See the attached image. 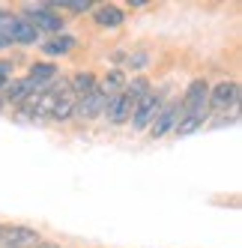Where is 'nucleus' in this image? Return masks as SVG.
Instances as JSON below:
<instances>
[{
    "label": "nucleus",
    "mask_w": 242,
    "mask_h": 248,
    "mask_svg": "<svg viewBox=\"0 0 242 248\" xmlns=\"http://www.w3.org/2000/svg\"><path fill=\"white\" fill-rule=\"evenodd\" d=\"M30 84H33V90H45L48 84H54L57 78H60V69H57V63H51V60H42V63H33L30 66V72L24 75Z\"/></svg>",
    "instance_id": "9d476101"
},
{
    "label": "nucleus",
    "mask_w": 242,
    "mask_h": 248,
    "mask_svg": "<svg viewBox=\"0 0 242 248\" xmlns=\"http://www.w3.org/2000/svg\"><path fill=\"white\" fill-rule=\"evenodd\" d=\"M239 105V84L233 78H221L215 87H210V102H206V108L212 111H236Z\"/></svg>",
    "instance_id": "20e7f679"
},
{
    "label": "nucleus",
    "mask_w": 242,
    "mask_h": 248,
    "mask_svg": "<svg viewBox=\"0 0 242 248\" xmlns=\"http://www.w3.org/2000/svg\"><path fill=\"white\" fill-rule=\"evenodd\" d=\"M165 108V99H162V93H147L144 99H137L135 102V108H132V129L135 132H147L150 126H152V120L159 117V111Z\"/></svg>",
    "instance_id": "7ed1b4c3"
},
{
    "label": "nucleus",
    "mask_w": 242,
    "mask_h": 248,
    "mask_svg": "<svg viewBox=\"0 0 242 248\" xmlns=\"http://www.w3.org/2000/svg\"><path fill=\"white\" fill-rule=\"evenodd\" d=\"M0 39L6 45H36L39 42V33L33 30L21 12H12V9H0Z\"/></svg>",
    "instance_id": "f03ea898"
},
{
    "label": "nucleus",
    "mask_w": 242,
    "mask_h": 248,
    "mask_svg": "<svg viewBox=\"0 0 242 248\" xmlns=\"http://www.w3.org/2000/svg\"><path fill=\"white\" fill-rule=\"evenodd\" d=\"M123 87H126V72H123V69H111L105 78H99L96 90H102V93L111 99V96H117L120 90H123Z\"/></svg>",
    "instance_id": "f3484780"
},
{
    "label": "nucleus",
    "mask_w": 242,
    "mask_h": 248,
    "mask_svg": "<svg viewBox=\"0 0 242 248\" xmlns=\"http://www.w3.org/2000/svg\"><path fill=\"white\" fill-rule=\"evenodd\" d=\"M105 108H108V96L102 93V90H93V93H87V96H81V99H75V120H96L99 114H105Z\"/></svg>",
    "instance_id": "6e6552de"
},
{
    "label": "nucleus",
    "mask_w": 242,
    "mask_h": 248,
    "mask_svg": "<svg viewBox=\"0 0 242 248\" xmlns=\"http://www.w3.org/2000/svg\"><path fill=\"white\" fill-rule=\"evenodd\" d=\"M72 114H75V96L69 93V90H63V93L57 96V102H54V108H51V117H48V120L66 123V120H72Z\"/></svg>",
    "instance_id": "dca6fc26"
},
{
    "label": "nucleus",
    "mask_w": 242,
    "mask_h": 248,
    "mask_svg": "<svg viewBox=\"0 0 242 248\" xmlns=\"http://www.w3.org/2000/svg\"><path fill=\"white\" fill-rule=\"evenodd\" d=\"M180 117H182V108H180V99H174V102H167L165 108L159 111V117L152 120V126L147 129V132H150V138H152V140H162V138H167V135H174V129H177V123H180Z\"/></svg>",
    "instance_id": "39448f33"
},
{
    "label": "nucleus",
    "mask_w": 242,
    "mask_h": 248,
    "mask_svg": "<svg viewBox=\"0 0 242 248\" xmlns=\"http://www.w3.org/2000/svg\"><path fill=\"white\" fill-rule=\"evenodd\" d=\"M33 248H60V245H57V242H36Z\"/></svg>",
    "instance_id": "5701e85b"
},
{
    "label": "nucleus",
    "mask_w": 242,
    "mask_h": 248,
    "mask_svg": "<svg viewBox=\"0 0 242 248\" xmlns=\"http://www.w3.org/2000/svg\"><path fill=\"white\" fill-rule=\"evenodd\" d=\"M0 233H3V224H0Z\"/></svg>",
    "instance_id": "393cba45"
},
{
    "label": "nucleus",
    "mask_w": 242,
    "mask_h": 248,
    "mask_svg": "<svg viewBox=\"0 0 242 248\" xmlns=\"http://www.w3.org/2000/svg\"><path fill=\"white\" fill-rule=\"evenodd\" d=\"M3 48H9V45H6V42H3V39H0V51H3Z\"/></svg>",
    "instance_id": "b1692460"
},
{
    "label": "nucleus",
    "mask_w": 242,
    "mask_h": 248,
    "mask_svg": "<svg viewBox=\"0 0 242 248\" xmlns=\"http://www.w3.org/2000/svg\"><path fill=\"white\" fill-rule=\"evenodd\" d=\"M12 75H15V66L9 63V60H0V90L12 81Z\"/></svg>",
    "instance_id": "412c9836"
},
{
    "label": "nucleus",
    "mask_w": 242,
    "mask_h": 248,
    "mask_svg": "<svg viewBox=\"0 0 242 248\" xmlns=\"http://www.w3.org/2000/svg\"><path fill=\"white\" fill-rule=\"evenodd\" d=\"M129 6H135V9H144V6H150L147 0H129Z\"/></svg>",
    "instance_id": "4be33fe9"
},
{
    "label": "nucleus",
    "mask_w": 242,
    "mask_h": 248,
    "mask_svg": "<svg viewBox=\"0 0 242 248\" xmlns=\"http://www.w3.org/2000/svg\"><path fill=\"white\" fill-rule=\"evenodd\" d=\"M78 48V39L75 36H54V39H48V42H42V54H48L51 57V63H54L57 57H66V54H72V51Z\"/></svg>",
    "instance_id": "4468645a"
},
{
    "label": "nucleus",
    "mask_w": 242,
    "mask_h": 248,
    "mask_svg": "<svg viewBox=\"0 0 242 248\" xmlns=\"http://www.w3.org/2000/svg\"><path fill=\"white\" fill-rule=\"evenodd\" d=\"M206 102H210V84H206V78H195L192 84L185 87V93L180 99V108H182V114L210 111V108H206Z\"/></svg>",
    "instance_id": "423d86ee"
},
{
    "label": "nucleus",
    "mask_w": 242,
    "mask_h": 248,
    "mask_svg": "<svg viewBox=\"0 0 242 248\" xmlns=\"http://www.w3.org/2000/svg\"><path fill=\"white\" fill-rule=\"evenodd\" d=\"M93 21L99 27H105V30H117V27H123L126 12L120 9V6H114V3H105V6H96L93 9Z\"/></svg>",
    "instance_id": "f8f14e48"
},
{
    "label": "nucleus",
    "mask_w": 242,
    "mask_h": 248,
    "mask_svg": "<svg viewBox=\"0 0 242 248\" xmlns=\"http://www.w3.org/2000/svg\"><path fill=\"white\" fill-rule=\"evenodd\" d=\"M210 120V111H195V114H182L177 129H174V138H185V135H195L203 123Z\"/></svg>",
    "instance_id": "2eb2a0df"
},
{
    "label": "nucleus",
    "mask_w": 242,
    "mask_h": 248,
    "mask_svg": "<svg viewBox=\"0 0 242 248\" xmlns=\"http://www.w3.org/2000/svg\"><path fill=\"white\" fill-rule=\"evenodd\" d=\"M147 63H150V54H147V51H135V54L126 57V66H129V69H144Z\"/></svg>",
    "instance_id": "aec40b11"
},
{
    "label": "nucleus",
    "mask_w": 242,
    "mask_h": 248,
    "mask_svg": "<svg viewBox=\"0 0 242 248\" xmlns=\"http://www.w3.org/2000/svg\"><path fill=\"white\" fill-rule=\"evenodd\" d=\"M132 108H135V102L120 90L117 96H111L108 99V108H105V117H108V123L111 126H123V123L132 117Z\"/></svg>",
    "instance_id": "9b49d317"
},
{
    "label": "nucleus",
    "mask_w": 242,
    "mask_h": 248,
    "mask_svg": "<svg viewBox=\"0 0 242 248\" xmlns=\"http://www.w3.org/2000/svg\"><path fill=\"white\" fill-rule=\"evenodd\" d=\"M48 6L51 9H54V6H66V9H72V12H93L96 9L93 0H51Z\"/></svg>",
    "instance_id": "6ab92c4d"
},
{
    "label": "nucleus",
    "mask_w": 242,
    "mask_h": 248,
    "mask_svg": "<svg viewBox=\"0 0 242 248\" xmlns=\"http://www.w3.org/2000/svg\"><path fill=\"white\" fill-rule=\"evenodd\" d=\"M21 18L42 36V33H51V36H63L66 30V18L60 12H54L48 3H24Z\"/></svg>",
    "instance_id": "f257e3e1"
},
{
    "label": "nucleus",
    "mask_w": 242,
    "mask_h": 248,
    "mask_svg": "<svg viewBox=\"0 0 242 248\" xmlns=\"http://www.w3.org/2000/svg\"><path fill=\"white\" fill-rule=\"evenodd\" d=\"M66 84H69V93H72L75 99H81V96H87V93L96 90L99 78H96V72H90V69H81V72H75Z\"/></svg>",
    "instance_id": "ddd939ff"
},
{
    "label": "nucleus",
    "mask_w": 242,
    "mask_h": 248,
    "mask_svg": "<svg viewBox=\"0 0 242 248\" xmlns=\"http://www.w3.org/2000/svg\"><path fill=\"white\" fill-rule=\"evenodd\" d=\"M33 96H36V90H33V84L27 78H12L6 87H3V105H12V108H21V105H27Z\"/></svg>",
    "instance_id": "1a4fd4ad"
},
{
    "label": "nucleus",
    "mask_w": 242,
    "mask_h": 248,
    "mask_svg": "<svg viewBox=\"0 0 242 248\" xmlns=\"http://www.w3.org/2000/svg\"><path fill=\"white\" fill-rule=\"evenodd\" d=\"M39 239V230H33L27 224H9L0 233V248H33Z\"/></svg>",
    "instance_id": "0eeeda50"
},
{
    "label": "nucleus",
    "mask_w": 242,
    "mask_h": 248,
    "mask_svg": "<svg viewBox=\"0 0 242 248\" xmlns=\"http://www.w3.org/2000/svg\"><path fill=\"white\" fill-rule=\"evenodd\" d=\"M152 90L150 87V78H144V75H137V78H132V81H126V87H123V93L132 99V102H137V99H144L147 93Z\"/></svg>",
    "instance_id": "a211bd4d"
}]
</instances>
